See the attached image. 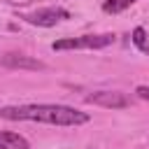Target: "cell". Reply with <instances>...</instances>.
<instances>
[{
  "mask_svg": "<svg viewBox=\"0 0 149 149\" xmlns=\"http://www.w3.org/2000/svg\"><path fill=\"white\" fill-rule=\"evenodd\" d=\"M0 149H30V142L14 130H0Z\"/></svg>",
  "mask_w": 149,
  "mask_h": 149,
  "instance_id": "6",
  "label": "cell"
},
{
  "mask_svg": "<svg viewBox=\"0 0 149 149\" xmlns=\"http://www.w3.org/2000/svg\"><path fill=\"white\" fill-rule=\"evenodd\" d=\"M133 44H135L142 54H147V56H149V35H147V30H144V28H140V26H137V28L133 30Z\"/></svg>",
  "mask_w": 149,
  "mask_h": 149,
  "instance_id": "8",
  "label": "cell"
},
{
  "mask_svg": "<svg viewBox=\"0 0 149 149\" xmlns=\"http://www.w3.org/2000/svg\"><path fill=\"white\" fill-rule=\"evenodd\" d=\"M86 102L98 105V107H107V109L130 107V98L121 91H93L91 95H86Z\"/></svg>",
  "mask_w": 149,
  "mask_h": 149,
  "instance_id": "4",
  "label": "cell"
},
{
  "mask_svg": "<svg viewBox=\"0 0 149 149\" xmlns=\"http://www.w3.org/2000/svg\"><path fill=\"white\" fill-rule=\"evenodd\" d=\"M0 116L7 121H37L49 126H81L88 123V114L70 105L51 102H30V105H9L0 107Z\"/></svg>",
  "mask_w": 149,
  "mask_h": 149,
  "instance_id": "1",
  "label": "cell"
},
{
  "mask_svg": "<svg viewBox=\"0 0 149 149\" xmlns=\"http://www.w3.org/2000/svg\"><path fill=\"white\" fill-rule=\"evenodd\" d=\"M135 93H137V98L149 100V86H137V88H135Z\"/></svg>",
  "mask_w": 149,
  "mask_h": 149,
  "instance_id": "9",
  "label": "cell"
},
{
  "mask_svg": "<svg viewBox=\"0 0 149 149\" xmlns=\"http://www.w3.org/2000/svg\"><path fill=\"white\" fill-rule=\"evenodd\" d=\"M21 19L26 23H33V26H40V28H51L65 19H70V12L63 9V7H56V5H49V7H42V9H35V12H28V14H21Z\"/></svg>",
  "mask_w": 149,
  "mask_h": 149,
  "instance_id": "3",
  "label": "cell"
},
{
  "mask_svg": "<svg viewBox=\"0 0 149 149\" xmlns=\"http://www.w3.org/2000/svg\"><path fill=\"white\" fill-rule=\"evenodd\" d=\"M137 0H105L102 2V12L105 14H119L123 9H128L130 5H135Z\"/></svg>",
  "mask_w": 149,
  "mask_h": 149,
  "instance_id": "7",
  "label": "cell"
},
{
  "mask_svg": "<svg viewBox=\"0 0 149 149\" xmlns=\"http://www.w3.org/2000/svg\"><path fill=\"white\" fill-rule=\"evenodd\" d=\"M0 65H5L9 70H30V72L47 70V65L42 61L30 58V56H23V54H5V56H0Z\"/></svg>",
  "mask_w": 149,
  "mask_h": 149,
  "instance_id": "5",
  "label": "cell"
},
{
  "mask_svg": "<svg viewBox=\"0 0 149 149\" xmlns=\"http://www.w3.org/2000/svg\"><path fill=\"white\" fill-rule=\"evenodd\" d=\"M114 44L112 33H100V35H79V37H63L51 44L54 51H70V49H105Z\"/></svg>",
  "mask_w": 149,
  "mask_h": 149,
  "instance_id": "2",
  "label": "cell"
}]
</instances>
